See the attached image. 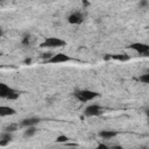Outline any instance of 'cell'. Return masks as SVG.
<instances>
[{"instance_id": "5b68a950", "label": "cell", "mask_w": 149, "mask_h": 149, "mask_svg": "<svg viewBox=\"0 0 149 149\" xmlns=\"http://www.w3.org/2000/svg\"><path fill=\"white\" fill-rule=\"evenodd\" d=\"M104 112V108L97 104H92V105H88L85 111H84V114L86 116H99L101 115Z\"/></svg>"}, {"instance_id": "3957f363", "label": "cell", "mask_w": 149, "mask_h": 149, "mask_svg": "<svg viewBox=\"0 0 149 149\" xmlns=\"http://www.w3.org/2000/svg\"><path fill=\"white\" fill-rule=\"evenodd\" d=\"M66 44V42L59 37H47L41 44V48H49V49H54V48H59V47H64Z\"/></svg>"}, {"instance_id": "9a60e30c", "label": "cell", "mask_w": 149, "mask_h": 149, "mask_svg": "<svg viewBox=\"0 0 149 149\" xmlns=\"http://www.w3.org/2000/svg\"><path fill=\"white\" fill-rule=\"evenodd\" d=\"M17 128H19V125H17V123H10V125H8V126H6L3 130H6V132H10V133H13V132H15V130H17Z\"/></svg>"}, {"instance_id": "8fae6325", "label": "cell", "mask_w": 149, "mask_h": 149, "mask_svg": "<svg viewBox=\"0 0 149 149\" xmlns=\"http://www.w3.org/2000/svg\"><path fill=\"white\" fill-rule=\"evenodd\" d=\"M118 135V132L115 130H108V129H104L99 133V136L104 140H109V139H113Z\"/></svg>"}, {"instance_id": "e0dca14e", "label": "cell", "mask_w": 149, "mask_h": 149, "mask_svg": "<svg viewBox=\"0 0 149 149\" xmlns=\"http://www.w3.org/2000/svg\"><path fill=\"white\" fill-rule=\"evenodd\" d=\"M68 140H69V137H68L66 135H58V136L56 137V142H57V143H66Z\"/></svg>"}, {"instance_id": "d6986e66", "label": "cell", "mask_w": 149, "mask_h": 149, "mask_svg": "<svg viewBox=\"0 0 149 149\" xmlns=\"http://www.w3.org/2000/svg\"><path fill=\"white\" fill-rule=\"evenodd\" d=\"M98 148H101V149H107V148H108V146L102 144V143H99V144H98Z\"/></svg>"}, {"instance_id": "ac0fdd59", "label": "cell", "mask_w": 149, "mask_h": 149, "mask_svg": "<svg viewBox=\"0 0 149 149\" xmlns=\"http://www.w3.org/2000/svg\"><path fill=\"white\" fill-rule=\"evenodd\" d=\"M139 6H140V7H142V8H146V7H148V6H149V1H148V0H140Z\"/></svg>"}, {"instance_id": "7402d4cb", "label": "cell", "mask_w": 149, "mask_h": 149, "mask_svg": "<svg viewBox=\"0 0 149 149\" xmlns=\"http://www.w3.org/2000/svg\"><path fill=\"white\" fill-rule=\"evenodd\" d=\"M1 1H2V0H1Z\"/></svg>"}, {"instance_id": "30bf717a", "label": "cell", "mask_w": 149, "mask_h": 149, "mask_svg": "<svg viewBox=\"0 0 149 149\" xmlns=\"http://www.w3.org/2000/svg\"><path fill=\"white\" fill-rule=\"evenodd\" d=\"M41 120H40V118H27V119H23L22 121H21V126H23V127H30V126H36L38 122H40Z\"/></svg>"}, {"instance_id": "5bb4252c", "label": "cell", "mask_w": 149, "mask_h": 149, "mask_svg": "<svg viewBox=\"0 0 149 149\" xmlns=\"http://www.w3.org/2000/svg\"><path fill=\"white\" fill-rule=\"evenodd\" d=\"M33 41H34V37H33L30 34H26V35L23 36V38H22V44H24V45H30V44L33 43Z\"/></svg>"}, {"instance_id": "ba28073f", "label": "cell", "mask_w": 149, "mask_h": 149, "mask_svg": "<svg viewBox=\"0 0 149 149\" xmlns=\"http://www.w3.org/2000/svg\"><path fill=\"white\" fill-rule=\"evenodd\" d=\"M13 140V134L10 132H3L0 135V147H6Z\"/></svg>"}, {"instance_id": "7c38bea8", "label": "cell", "mask_w": 149, "mask_h": 149, "mask_svg": "<svg viewBox=\"0 0 149 149\" xmlns=\"http://www.w3.org/2000/svg\"><path fill=\"white\" fill-rule=\"evenodd\" d=\"M111 58H113V59H115V61L127 62V61H129L130 56L127 55V54H113V55H111Z\"/></svg>"}, {"instance_id": "8992f818", "label": "cell", "mask_w": 149, "mask_h": 149, "mask_svg": "<svg viewBox=\"0 0 149 149\" xmlns=\"http://www.w3.org/2000/svg\"><path fill=\"white\" fill-rule=\"evenodd\" d=\"M129 48L134 51H136L137 54L140 55H144L147 51H149V44L147 43H142V42H135V43H132L129 44Z\"/></svg>"}, {"instance_id": "277c9868", "label": "cell", "mask_w": 149, "mask_h": 149, "mask_svg": "<svg viewBox=\"0 0 149 149\" xmlns=\"http://www.w3.org/2000/svg\"><path fill=\"white\" fill-rule=\"evenodd\" d=\"M71 61V57L66 54L63 52H58V54H54L49 59H47V63H51V64H58V63H66Z\"/></svg>"}, {"instance_id": "9c48e42d", "label": "cell", "mask_w": 149, "mask_h": 149, "mask_svg": "<svg viewBox=\"0 0 149 149\" xmlns=\"http://www.w3.org/2000/svg\"><path fill=\"white\" fill-rule=\"evenodd\" d=\"M16 114V111L9 106H0V116H10Z\"/></svg>"}, {"instance_id": "2e32d148", "label": "cell", "mask_w": 149, "mask_h": 149, "mask_svg": "<svg viewBox=\"0 0 149 149\" xmlns=\"http://www.w3.org/2000/svg\"><path fill=\"white\" fill-rule=\"evenodd\" d=\"M139 80L141 83H143V84H149V72H147L144 74H141L140 78H139Z\"/></svg>"}, {"instance_id": "ffe728a7", "label": "cell", "mask_w": 149, "mask_h": 149, "mask_svg": "<svg viewBox=\"0 0 149 149\" xmlns=\"http://www.w3.org/2000/svg\"><path fill=\"white\" fill-rule=\"evenodd\" d=\"M30 62H31V61H30V59H26V61H24V63H26V64H29V63H30Z\"/></svg>"}, {"instance_id": "44dd1931", "label": "cell", "mask_w": 149, "mask_h": 149, "mask_svg": "<svg viewBox=\"0 0 149 149\" xmlns=\"http://www.w3.org/2000/svg\"><path fill=\"white\" fill-rule=\"evenodd\" d=\"M143 56H144V57H149V51H147V52H146Z\"/></svg>"}, {"instance_id": "52a82bcc", "label": "cell", "mask_w": 149, "mask_h": 149, "mask_svg": "<svg viewBox=\"0 0 149 149\" xmlns=\"http://www.w3.org/2000/svg\"><path fill=\"white\" fill-rule=\"evenodd\" d=\"M68 21H69V23H71V24H81L83 21H84V16H83L81 13L74 12V13H72V14L69 15Z\"/></svg>"}, {"instance_id": "7a4b0ae2", "label": "cell", "mask_w": 149, "mask_h": 149, "mask_svg": "<svg viewBox=\"0 0 149 149\" xmlns=\"http://www.w3.org/2000/svg\"><path fill=\"white\" fill-rule=\"evenodd\" d=\"M19 95H20L19 91L14 90L13 87L8 86L5 83H1L0 84V97L1 98L8 99V100H16L19 98Z\"/></svg>"}, {"instance_id": "6da1fadb", "label": "cell", "mask_w": 149, "mask_h": 149, "mask_svg": "<svg viewBox=\"0 0 149 149\" xmlns=\"http://www.w3.org/2000/svg\"><path fill=\"white\" fill-rule=\"evenodd\" d=\"M73 95L80 102H87V101H91V100L98 98L99 93L95 91H91V90H78V91H74Z\"/></svg>"}, {"instance_id": "4fadbf2b", "label": "cell", "mask_w": 149, "mask_h": 149, "mask_svg": "<svg viewBox=\"0 0 149 149\" xmlns=\"http://www.w3.org/2000/svg\"><path fill=\"white\" fill-rule=\"evenodd\" d=\"M37 129L35 128V126H30V127H27V129L24 130L23 133V137H31L36 134Z\"/></svg>"}]
</instances>
